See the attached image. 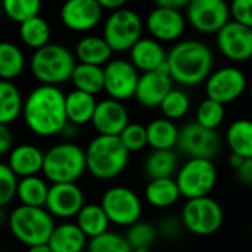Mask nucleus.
Masks as SVG:
<instances>
[{"instance_id":"41","label":"nucleus","mask_w":252,"mask_h":252,"mask_svg":"<svg viewBox=\"0 0 252 252\" xmlns=\"http://www.w3.org/2000/svg\"><path fill=\"white\" fill-rule=\"evenodd\" d=\"M118 137L130 154L140 152L148 146L146 126H142L139 123H130Z\"/></svg>"},{"instance_id":"36","label":"nucleus","mask_w":252,"mask_h":252,"mask_svg":"<svg viewBox=\"0 0 252 252\" xmlns=\"http://www.w3.org/2000/svg\"><path fill=\"white\" fill-rule=\"evenodd\" d=\"M126 239L130 248L134 251H149V248L158 239V230L148 221H137L133 226L127 227Z\"/></svg>"},{"instance_id":"13","label":"nucleus","mask_w":252,"mask_h":252,"mask_svg":"<svg viewBox=\"0 0 252 252\" xmlns=\"http://www.w3.org/2000/svg\"><path fill=\"white\" fill-rule=\"evenodd\" d=\"M247 86L245 72L235 65H227L211 72L205 81V93L208 99L226 106L238 100L245 93Z\"/></svg>"},{"instance_id":"30","label":"nucleus","mask_w":252,"mask_h":252,"mask_svg":"<svg viewBox=\"0 0 252 252\" xmlns=\"http://www.w3.org/2000/svg\"><path fill=\"white\" fill-rule=\"evenodd\" d=\"M226 142L232 154L244 159L252 158V120H235L226 131Z\"/></svg>"},{"instance_id":"6","label":"nucleus","mask_w":252,"mask_h":252,"mask_svg":"<svg viewBox=\"0 0 252 252\" xmlns=\"http://www.w3.org/2000/svg\"><path fill=\"white\" fill-rule=\"evenodd\" d=\"M9 229L18 242L31 248L49 242L55 221L46 208L19 205L9 216Z\"/></svg>"},{"instance_id":"22","label":"nucleus","mask_w":252,"mask_h":252,"mask_svg":"<svg viewBox=\"0 0 252 252\" xmlns=\"http://www.w3.org/2000/svg\"><path fill=\"white\" fill-rule=\"evenodd\" d=\"M44 152L30 143L13 146L9 154L7 165L18 179L32 177L43 171Z\"/></svg>"},{"instance_id":"3","label":"nucleus","mask_w":252,"mask_h":252,"mask_svg":"<svg viewBox=\"0 0 252 252\" xmlns=\"http://www.w3.org/2000/svg\"><path fill=\"white\" fill-rule=\"evenodd\" d=\"M84 151L87 171L97 180H112L128 165L130 152L124 148L120 137L97 134Z\"/></svg>"},{"instance_id":"8","label":"nucleus","mask_w":252,"mask_h":252,"mask_svg":"<svg viewBox=\"0 0 252 252\" xmlns=\"http://www.w3.org/2000/svg\"><path fill=\"white\" fill-rule=\"evenodd\" d=\"M180 195L189 199H198L210 196L214 190L219 171L211 159H188L183 165H180L176 177H174Z\"/></svg>"},{"instance_id":"46","label":"nucleus","mask_w":252,"mask_h":252,"mask_svg":"<svg viewBox=\"0 0 252 252\" xmlns=\"http://www.w3.org/2000/svg\"><path fill=\"white\" fill-rule=\"evenodd\" d=\"M13 149V134L7 126L0 124V157L9 155Z\"/></svg>"},{"instance_id":"25","label":"nucleus","mask_w":252,"mask_h":252,"mask_svg":"<svg viewBox=\"0 0 252 252\" xmlns=\"http://www.w3.org/2000/svg\"><path fill=\"white\" fill-rule=\"evenodd\" d=\"M180 128L174 121L167 118H155L146 126L148 146L152 151H174L177 148Z\"/></svg>"},{"instance_id":"32","label":"nucleus","mask_w":252,"mask_h":252,"mask_svg":"<svg viewBox=\"0 0 252 252\" xmlns=\"http://www.w3.org/2000/svg\"><path fill=\"white\" fill-rule=\"evenodd\" d=\"M24 99L12 81L0 80V124L9 126L22 115Z\"/></svg>"},{"instance_id":"11","label":"nucleus","mask_w":252,"mask_h":252,"mask_svg":"<svg viewBox=\"0 0 252 252\" xmlns=\"http://www.w3.org/2000/svg\"><path fill=\"white\" fill-rule=\"evenodd\" d=\"M221 140L216 130L205 128L196 121L188 123L180 128L177 149L188 159H214L220 152Z\"/></svg>"},{"instance_id":"40","label":"nucleus","mask_w":252,"mask_h":252,"mask_svg":"<svg viewBox=\"0 0 252 252\" xmlns=\"http://www.w3.org/2000/svg\"><path fill=\"white\" fill-rule=\"evenodd\" d=\"M87 252H133L130 248L126 236L117 233V232H111L108 230L106 233L89 239L87 242Z\"/></svg>"},{"instance_id":"50","label":"nucleus","mask_w":252,"mask_h":252,"mask_svg":"<svg viewBox=\"0 0 252 252\" xmlns=\"http://www.w3.org/2000/svg\"><path fill=\"white\" fill-rule=\"evenodd\" d=\"M27 252H53L50 250V247L47 245V244H44V245H35V247H31V248H28V251Z\"/></svg>"},{"instance_id":"27","label":"nucleus","mask_w":252,"mask_h":252,"mask_svg":"<svg viewBox=\"0 0 252 252\" xmlns=\"http://www.w3.org/2000/svg\"><path fill=\"white\" fill-rule=\"evenodd\" d=\"M182 198L179 186L174 179H157L149 180L145 188L146 202L158 210H165L173 207Z\"/></svg>"},{"instance_id":"39","label":"nucleus","mask_w":252,"mask_h":252,"mask_svg":"<svg viewBox=\"0 0 252 252\" xmlns=\"http://www.w3.org/2000/svg\"><path fill=\"white\" fill-rule=\"evenodd\" d=\"M1 9L9 19L21 25L22 22L40 15L41 3L38 0H4L1 3Z\"/></svg>"},{"instance_id":"44","label":"nucleus","mask_w":252,"mask_h":252,"mask_svg":"<svg viewBox=\"0 0 252 252\" xmlns=\"http://www.w3.org/2000/svg\"><path fill=\"white\" fill-rule=\"evenodd\" d=\"M183 229L185 227L182 224V220H177L174 217H165L164 220H161L157 230H158V235H161L167 239H174V238L180 236Z\"/></svg>"},{"instance_id":"18","label":"nucleus","mask_w":252,"mask_h":252,"mask_svg":"<svg viewBox=\"0 0 252 252\" xmlns=\"http://www.w3.org/2000/svg\"><path fill=\"white\" fill-rule=\"evenodd\" d=\"M103 9L97 0H69L61 7V21L74 32H87L102 21Z\"/></svg>"},{"instance_id":"15","label":"nucleus","mask_w":252,"mask_h":252,"mask_svg":"<svg viewBox=\"0 0 252 252\" xmlns=\"http://www.w3.org/2000/svg\"><path fill=\"white\" fill-rule=\"evenodd\" d=\"M216 44L226 59L247 62L252 56V30L230 19L216 34Z\"/></svg>"},{"instance_id":"43","label":"nucleus","mask_w":252,"mask_h":252,"mask_svg":"<svg viewBox=\"0 0 252 252\" xmlns=\"http://www.w3.org/2000/svg\"><path fill=\"white\" fill-rule=\"evenodd\" d=\"M232 21L252 30V0H235L230 3Z\"/></svg>"},{"instance_id":"1","label":"nucleus","mask_w":252,"mask_h":252,"mask_svg":"<svg viewBox=\"0 0 252 252\" xmlns=\"http://www.w3.org/2000/svg\"><path fill=\"white\" fill-rule=\"evenodd\" d=\"M65 93L59 87L37 86L24 99L22 118L28 130L40 137L61 134L68 127Z\"/></svg>"},{"instance_id":"24","label":"nucleus","mask_w":252,"mask_h":252,"mask_svg":"<svg viewBox=\"0 0 252 252\" xmlns=\"http://www.w3.org/2000/svg\"><path fill=\"white\" fill-rule=\"evenodd\" d=\"M96 106H97L96 96H92L89 93L74 89L65 96V109H66L68 124L84 126V124L92 123Z\"/></svg>"},{"instance_id":"12","label":"nucleus","mask_w":252,"mask_h":252,"mask_svg":"<svg viewBox=\"0 0 252 252\" xmlns=\"http://www.w3.org/2000/svg\"><path fill=\"white\" fill-rule=\"evenodd\" d=\"M185 16L188 24L202 34H217L230 21V4L224 0H190Z\"/></svg>"},{"instance_id":"20","label":"nucleus","mask_w":252,"mask_h":252,"mask_svg":"<svg viewBox=\"0 0 252 252\" xmlns=\"http://www.w3.org/2000/svg\"><path fill=\"white\" fill-rule=\"evenodd\" d=\"M128 124H130V115L123 102L109 97L97 102L96 111L93 114L92 126L99 136L118 137Z\"/></svg>"},{"instance_id":"38","label":"nucleus","mask_w":252,"mask_h":252,"mask_svg":"<svg viewBox=\"0 0 252 252\" xmlns=\"http://www.w3.org/2000/svg\"><path fill=\"white\" fill-rule=\"evenodd\" d=\"M196 123L205 128L216 130L223 124L224 117H226V108L224 105L213 100V99H204L198 108H196Z\"/></svg>"},{"instance_id":"28","label":"nucleus","mask_w":252,"mask_h":252,"mask_svg":"<svg viewBox=\"0 0 252 252\" xmlns=\"http://www.w3.org/2000/svg\"><path fill=\"white\" fill-rule=\"evenodd\" d=\"M179 168V157L174 151H152L143 162V171L149 180L174 179Z\"/></svg>"},{"instance_id":"23","label":"nucleus","mask_w":252,"mask_h":252,"mask_svg":"<svg viewBox=\"0 0 252 252\" xmlns=\"http://www.w3.org/2000/svg\"><path fill=\"white\" fill-rule=\"evenodd\" d=\"M112 49L100 35H86L75 44V59L78 63L105 66L112 59Z\"/></svg>"},{"instance_id":"5","label":"nucleus","mask_w":252,"mask_h":252,"mask_svg":"<svg viewBox=\"0 0 252 252\" xmlns=\"http://www.w3.org/2000/svg\"><path fill=\"white\" fill-rule=\"evenodd\" d=\"M86 171V151L77 143H58L44 152L41 173L52 185L77 183Z\"/></svg>"},{"instance_id":"49","label":"nucleus","mask_w":252,"mask_h":252,"mask_svg":"<svg viewBox=\"0 0 252 252\" xmlns=\"http://www.w3.org/2000/svg\"><path fill=\"white\" fill-rule=\"evenodd\" d=\"M242 161H244V158H241V157H238L235 154H230V157H229V164L232 165L233 170L239 168V165L242 164Z\"/></svg>"},{"instance_id":"52","label":"nucleus","mask_w":252,"mask_h":252,"mask_svg":"<svg viewBox=\"0 0 252 252\" xmlns=\"http://www.w3.org/2000/svg\"><path fill=\"white\" fill-rule=\"evenodd\" d=\"M250 62H251V66H252V56H251V59H250Z\"/></svg>"},{"instance_id":"33","label":"nucleus","mask_w":252,"mask_h":252,"mask_svg":"<svg viewBox=\"0 0 252 252\" xmlns=\"http://www.w3.org/2000/svg\"><path fill=\"white\" fill-rule=\"evenodd\" d=\"M71 81H72L75 90L96 96L100 92H103V87H105L103 66L77 63V66L72 72Z\"/></svg>"},{"instance_id":"53","label":"nucleus","mask_w":252,"mask_h":252,"mask_svg":"<svg viewBox=\"0 0 252 252\" xmlns=\"http://www.w3.org/2000/svg\"><path fill=\"white\" fill-rule=\"evenodd\" d=\"M134 252H149V251H134Z\"/></svg>"},{"instance_id":"21","label":"nucleus","mask_w":252,"mask_h":252,"mask_svg":"<svg viewBox=\"0 0 252 252\" xmlns=\"http://www.w3.org/2000/svg\"><path fill=\"white\" fill-rule=\"evenodd\" d=\"M167 50L162 43L154 40L152 37H142L128 52L130 62L137 71L152 72L167 68Z\"/></svg>"},{"instance_id":"19","label":"nucleus","mask_w":252,"mask_h":252,"mask_svg":"<svg viewBox=\"0 0 252 252\" xmlns=\"http://www.w3.org/2000/svg\"><path fill=\"white\" fill-rule=\"evenodd\" d=\"M173 84L174 83L167 68L140 74L134 97L137 103L142 105L143 108L148 109L159 108L162 100L167 97V94L174 89Z\"/></svg>"},{"instance_id":"16","label":"nucleus","mask_w":252,"mask_h":252,"mask_svg":"<svg viewBox=\"0 0 252 252\" xmlns=\"http://www.w3.org/2000/svg\"><path fill=\"white\" fill-rule=\"evenodd\" d=\"M188 21L185 16V12L173 10L167 7L157 6L148 13L145 27L149 32V37L159 43H171L177 41L185 30H186Z\"/></svg>"},{"instance_id":"9","label":"nucleus","mask_w":252,"mask_h":252,"mask_svg":"<svg viewBox=\"0 0 252 252\" xmlns=\"http://www.w3.org/2000/svg\"><path fill=\"white\" fill-rule=\"evenodd\" d=\"M180 220L188 232L196 236H211L221 229L224 211L211 196L189 199L182 208Z\"/></svg>"},{"instance_id":"2","label":"nucleus","mask_w":252,"mask_h":252,"mask_svg":"<svg viewBox=\"0 0 252 252\" xmlns=\"http://www.w3.org/2000/svg\"><path fill=\"white\" fill-rule=\"evenodd\" d=\"M214 66L211 47L201 40H180L167 53V69L173 83L195 87L207 81Z\"/></svg>"},{"instance_id":"51","label":"nucleus","mask_w":252,"mask_h":252,"mask_svg":"<svg viewBox=\"0 0 252 252\" xmlns=\"http://www.w3.org/2000/svg\"><path fill=\"white\" fill-rule=\"evenodd\" d=\"M250 96H251V102H252V86H251V89H250Z\"/></svg>"},{"instance_id":"45","label":"nucleus","mask_w":252,"mask_h":252,"mask_svg":"<svg viewBox=\"0 0 252 252\" xmlns=\"http://www.w3.org/2000/svg\"><path fill=\"white\" fill-rule=\"evenodd\" d=\"M236 179L244 186H252V158L244 159L239 168L235 170Z\"/></svg>"},{"instance_id":"47","label":"nucleus","mask_w":252,"mask_h":252,"mask_svg":"<svg viewBox=\"0 0 252 252\" xmlns=\"http://www.w3.org/2000/svg\"><path fill=\"white\" fill-rule=\"evenodd\" d=\"M155 4L161 6V7H167V9L183 12V10H186V7L189 4V0H158Z\"/></svg>"},{"instance_id":"26","label":"nucleus","mask_w":252,"mask_h":252,"mask_svg":"<svg viewBox=\"0 0 252 252\" xmlns=\"http://www.w3.org/2000/svg\"><path fill=\"white\" fill-rule=\"evenodd\" d=\"M47 245L53 252H83L87 238L75 223H62L55 226Z\"/></svg>"},{"instance_id":"35","label":"nucleus","mask_w":252,"mask_h":252,"mask_svg":"<svg viewBox=\"0 0 252 252\" xmlns=\"http://www.w3.org/2000/svg\"><path fill=\"white\" fill-rule=\"evenodd\" d=\"M19 38L21 41L32 49L38 50L50 43V27L49 22L38 16H34L19 25Z\"/></svg>"},{"instance_id":"37","label":"nucleus","mask_w":252,"mask_h":252,"mask_svg":"<svg viewBox=\"0 0 252 252\" xmlns=\"http://www.w3.org/2000/svg\"><path fill=\"white\" fill-rule=\"evenodd\" d=\"M162 117L170 121L182 120L190 109V97L182 89H173L159 106Z\"/></svg>"},{"instance_id":"48","label":"nucleus","mask_w":252,"mask_h":252,"mask_svg":"<svg viewBox=\"0 0 252 252\" xmlns=\"http://www.w3.org/2000/svg\"><path fill=\"white\" fill-rule=\"evenodd\" d=\"M100 7L103 10H108L109 13L112 12H117L123 7H126V1L124 0H97Z\"/></svg>"},{"instance_id":"4","label":"nucleus","mask_w":252,"mask_h":252,"mask_svg":"<svg viewBox=\"0 0 252 252\" xmlns=\"http://www.w3.org/2000/svg\"><path fill=\"white\" fill-rule=\"evenodd\" d=\"M75 66V55L66 46L58 43H49L47 46L34 50L30 59L31 74L43 86L59 87L69 81Z\"/></svg>"},{"instance_id":"10","label":"nucleus","mask_w":252,"mask_h":252,"mask_svg":"<svg viewBox=\"0 0 252 252\" xmlns=\"http://www.w3.org/2000/svg\"><path fill=\"white\" fill-rule=\"evenodd\" d=\"M100 207L103 208L111 224L120 227H130L140 221L143 205L139 195L127 186H112L109 188L100 199Z\"/></svg>"},{"instance_id":"54","label":"nucleus","mask_w":252,"mask_h":252,"mask_svg":"<svg viewBox=\"0 0 252 252\" xmlns=\"http://www.w3.org/2000/svg\"><path fill=\"white\" fill-rule=\"evenodd\" d=\"M251 236H252V223H251Z\"/></svg>"},{"instance_id":"31","label":"nucleus","mask_w":252,"mask_h":252,"mask_svg":"<svg viewBox=\"0 0 252 252\" xmlns=\"http://www.w3.org/2000/svg\"><path fill=\"white\" fill-rule=\"evenodd\" d=\"M49 188L50 186L43 177H38V176L24 177V179H19L18 182L16 198L21 201V205L44 208Z\"/></svg>"},{"instance_id":"17","label":"nucleus","mask_w":252,"mask_h":252,"mask_svg":"<svg viewBox=\"0 0 252 252\" xmlns=\"http://www.w3.org/2000/svg\"><path fill=\"white\" fill-rule=\"evenodd\" d=\"M84 201V193L77 183L50 185L44 208L52 217L66 220L78 216L86 205Z\"/></svg>"},{"instance_id":"29","label":"nucleus","mask_w":252,"mask_h":252,"mask_svg":"<svg viewBox=\"0 0 252 252\" xmlns=\"http://www.w3.org/2000/svg\"><path fill=\"white\" fill-rule=\"evenodd\" d=\"M75 224L87 239H93L106 233L111 221L100 204H86L75 217Z\"/></svg>"},{"instance_id":"42","label":"nucleus","mask_w":252,"mask_h":252,"mask_svg":"<svg viewBox=\"0 0 252 252\" xmlns=\"http://www.w3.org/2000/svg\"><path fill=\"white\" fill-rule=\"evenodd\" d=\"M18 182L19 179L9 168V165L0 162V208L9 205L13 201V198L16 196Z\"/></svg>"},{"instance_id":"7","label":"nucleus","mask_w":252,"mask_h":252,"mask_svg":"<svg viewBox=\"0 0 252 252\" xmlns=\"http://www.w3.org/2000/svg\"><path fill=\"white\" fill-rule=\"evenodd\" d=\"M143 28L145 24L136 10L123 7L109 13L103 24L102 37L112 52H130L131 47L143 37Z\"/></svg>"},{"instance_id":"34","label":"nucleus","mask_w":252,"mask_h":252,"mask_svg":"<svg viewBox=\"0 0 252 252\" xmlns=\"http://www.w3.org/2000/svg\"><path fill=\"white\" fill-rule=\"evenodd\" d=\"M25 68V55L15 43L0 41V80L13 81Z\"/></svg>"},{"instance_id":"14","label":"nucleus","mask_w":252,"mask_h":252,"mask_svg":"<svg viewBox=\"0 0 252 252\" xmlns=\"http://www.w3.org/2000/svg\"><path fill=\"white\" fill-rule=\"evenodd\" d=\"M103 90L108 93L109 99L124 102L134 97L140 74L128 59H111L103 66Z\"/></svg>"}]
</instances>
